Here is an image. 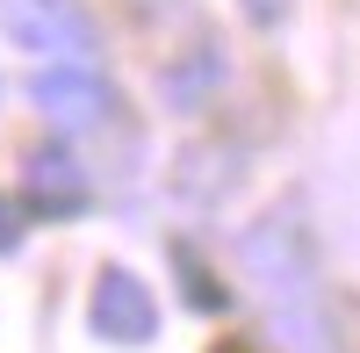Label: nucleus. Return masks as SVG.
Listing matches in <instances>:
<instances>
[{"mask_svg":"<svg viewBox=\"0 0 360 353\" xmlns=\"http://www.w3.org/2000/svg\"><path fill=\"white\" fill-rule=\"evenodd\" d=\"M238 8H245L252 22H281V15H288V0H238Z\"/></svg>","mask_w":360,"mask_h":353,"instance_id":"1a4fd4ad","label":"nucleus"},{"mask_svg":"<svg viewBox=\"0 0 360 353\" xmlns=\"http://www.w3.org/2000/svg\"><path fill=\"white\" fill-rule=\"evenodd\" d=\"M29 101H37L58 130H101L115 115V86L86 65V58H51V65L29 79Z\"/></svg>","mask_w":360,"mask_h":353,"instance_id":"7ed1b4c3","label":"nucleus"},{"mask_svg":"<svg viewBox=\"0 0 360 353\" xmlns=\"http://www.w3.org/2000/svg\"><path fill=\"white\" fill-rule=\"evenodd\" d=\"M217 79H224V58H217V51H202V58H188L180 72H166V101H173V108H202Z\"/></svg>","mask_w":360,"mask_h":353,"instance_id":"423d86ee","label":"nucleus"},{"mask_svg":"<svg viewBox=\"0 0 360 353\" xmlns=\"http://www.w3.org/2000/svg\"><path fill=\"white\" fill-rule=\"evenodd\" d=\"M22 195L37 217H79L86 202H94V188H86V166L72 152H29L22 166Z\"/></svg>","mask_w":360,"mask_h":353,"instance_id":"39448f33","label":"nucleus"},{"mask_svg":"<svg viewBox=\"0 0 360 353\" xmlns=\"http://www.w3.org/2000/svg\"><path fill=\"white\" fill-rule=\"evenodd\" d=\"M22 245V224H15V210H8V202H0V259H8Z\"/></svg>","mask_w":360,"mask_h":353,"instance_id":"6e6552de","label":"nucleus"},{"mask_svg":"<svg viewBox=\"0 0 360 353\" xmlns=\"http://www.w3.org/2000/svg\"><path fill=\"white\" fill-rule=\"evenodd\" d=\"M94 332L108 339V346H152V332H159V303H152V288H144L130 267H101V281H94Z\"/></svg>","mask_w":360,"mask_h":353,"instance_id":"20e7f679","label":"nucleus"},{"mask_svg":"<svg viewBox=\"0 0 360 353\" xmlns=\"http://www.w3.org/2000/svg\"><path fill=\"white\" fill-rule=\"evenodd\" d=\"M173 267L188 274V303H195V310H224V288L209 281V267H202V259H195L188 245H173Z\"/></svg>","mask_w":360,"mask_h":353,"instance_id":"0eeeda50","label":"nucleus"},{"mask_svg":"<svg viewBox=\"0 0 360 353\" xmlns=\"http://www.w3.org/2000/svg\"><path fill=\"white\" fill-rule=\"evenodd\" d=\"M0 29L37 58H94V15L79 0H0Z\"/></svg>","mask_w":360,"mask_h":353,"instance_id":"f03ea898","label":"nucleus"},{"mask_svg":"<svg viewBox=\"0 0 360 353\" xmlns=\"http://www.w3.org/2000/svg\"><path fill=\"white\" fill-rule=\"evenodd\" d=\"M245 274L266 288L274 332L288 353H339L332 310H324V288H317V259H310V238L295 217H266L245 231Z\"/></svg>","mask_w":360,"mask_h":353,"instance_id":"f257e3e1","label":"nucleus"}]
</instances>
